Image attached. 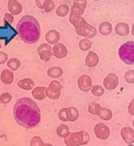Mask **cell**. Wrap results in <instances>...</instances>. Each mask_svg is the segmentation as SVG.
<instances>
[{
  "label": "cell",
  "mask_w": 134,
  "mask_h": 146,
  "mask_svg": "<svg viewBox=\"0 0 134 146\" xmlns=\"http://www.w3.org/2000/svg\"><path fill=\"white\" fill-rule=\"evenodd\" d=\"M8 9L13 15H19L22 13L23 7L18 0H9Z\"/></svg>",
  "instance_id": "obj_12"
},
{
  "label": "cell",
  "mask_w": 134,
  "mask_h": 146,
  "mask_svg": "<svg viewBox=\"0 0 134 146\" xmlns=\"http://www.w3.org/2000/svg\"><path fill=\"white\" fill-rule=\"evenodd\" d=\"M55 4L52 0H46L43 5V9L45 11V12L48 13L55 9Z\"/></svg>",
  "instance_id": "obj_32"
},
{
  "label": "cell",
  "mask_w": 134,
  "mask_h": 146,
  "mask_svg": "<svg viewBox=\"0 0 134 146\" xmlns=\"http://www.w3.org/2000/svg\"><path fill=\"white\" fill-rule=\"evenodd\" d=\"M46 97H48L50 100H57L58 99L60 98L61 95L60 94H55L54 93H51L50 91H48L46 90L45 91Z\"/></svg>",
  "instance_id": "obj_39"
},
{
  "label": "cell",
  "mask_w": 134,
  "mask_h": 146,
  "mask_svg": "<svg viewBox=\"0 0 134 146\" xmlns=\"http://www.w3.org/2000/svg\"><path fill=\"white\" fill-rule=\"evenodd\" d=\"M118 55L126 64H134V41H129L123 44L119 48Z\"/></svg>",
  "instance_id": "obj_4"
},
{
  "label": "cell",
  "mask_w": 134,
  "mask_h": 146,
  "mask_svg": "<svg viewBox=\"0 0 134 146\" xmlns=\"http://www.w3.org/2000/svg\"><path fill=\"white\" fill-rule=\"evenodd\" d=\"M62 89V86L59 81L57 80H52L50 84L48 85V87H46V90L48 91H50L51 93H54L55 94H60L61 91Z\"/></svg>",
  "instance_id": "obj_23"
},
{
  "label": "cell",
  "mask_w": 134,
  "mask_h": 146,
  "mask_svg": "<svg viewBox=\"0 0 134 146\" xmlns=\"http://www.w3.org/2000/svg\"><path fill=\"white\" fill-rule=\"evenodd\" d=\"M12 96L8 92H5L0 95V103L2 104H8L12 101Z\"/></svg>",
  "instance_id": "obj_31"
},
{
  "label": "cell",
  "mask_w": 134,
  "mask_h": 146,
  "mask_svg": "<svg viewBox=\"0 0 134 146\" xmlns=\"http://www.w3.org/2000/svg\"><path fill=\"white\" fill-rule=\"evenodd\" d=\"M45 86H36L31 90V95L37 100H43L46 98Z\"/></svg>",
  "instance_id": "obj_16"
},
{
  "label": "cell",
  "mask_w": 134,
  "mask_h": 146,
  "mask_svg": "<svg viewBox=\"0 0 134 146\" xmlns=\"http://www.w3.org/2000/svg\"><path fill=\"white\" fill-rule=\"evenodd\" d=\"M78 46H79L80 50L82 51H88L92 47V42L90 41V39H82L79 41Z\"/></svg>",
  "instance_id": "obj_27"
},
{
  "label": "cell",
  "mask_w": 134,
  "mask_h": 146,
  "mask_svg": "<svg viewBox=\"0 0 134 146\" xmlns=\"http://www.w3.org/2000/svg\"><path fill=\"white\" fill-rule=\"evenodd\" d=\"M103 86L107 90H113L119 84V77L113 73H110L103 80Z\"/></svg>",
  "instance_id": "obj_6"
},
{
  "label": "cell",
  "mask_w": 134,
  "mask_h": 146,
  "mask_svg": "<svg viewBox=\"0 0 134 146\" xmlns=\"http://www.w3.org/2000/svg\"><path fill=\"white\" fill-rule=\"evenodd\" d=\"M125 80L128 84H134V70H129L124 74Z\"/></svg>",
  "instance_id": "obj_33"
},
{
  "label": "cell",
  "mask_w": 134,
  "mask_h": 146,
  "mask_svg": "<svg viewBox=\"0 0 134 146\" xmlns=\"http://www.w3.org/2000/svg\"><path fill=\"white\" fill-rule=\"evenodd\" d=\"M60 33L56 30H50L45 35V40L49 44H56L60 41Z\"/></svg>",
  "instance_id": "obj_14"
},
{
  "label": "cell",
  "mask_w": 134,
  "mask_h": 146,
  "mask_svg": "<svg viewBox=\"0 0 134 146\" xmlns=\"http://www.w3.org/2000/svg\"><path fill=\"white\" fill-rule=\"evenodd\" d=\"M63 70L61 67H49L47 70V75L51 78H54V79H57L59 78L63 75Z\"/></svg>",
  "instance_id": "obj_20"
},
{
  "label": "cell",
  "mask_w": 134,
  "mask_h": 146,
  "mask_svg": "<svg viewBox=\"0 0 134 146\" xmlns=\"http://www.w3.org/2000/svg\"><path fill=\"white\" fill-rule=\"evenodd\" d=\"M120 135L123 141L128 145L134 143V130L130 127L123 128L120 132Z\"/></svg>",
  "instance_id": "obj_11"
},
{
  "label": "cell",
  "mask_w": 134,
  "mask_h": 146,
  "mask_svg": "<svg viewBox=\"0 0 134 146\" xmlns=\"http://www.w3.org/2000/svg\"><path fill=\"white\" fill-rule=\"evenodd\" d=\"M58 118H59V119L61 121H62L64 122L68 121L67 116V112H66V108H62L59 110V112H58Z\"/></svg>",
  "instance_id": "obj_35"
},
{
  "label": "cell",
  "mask_w": 134,
  "mask_h": 146,
  "mask_svg": "<svg viewBox=\"0 0 134 146\" xmlns=\"http://www.w3.org/2000/svg\"><path fill=\"white\" fill-rule=\"evenodd\" d=\"M6 63H7V67H9V69L12 71H16L19 69V67H21V61L16 58H10Z\"/></svg>",
  "instance_id": "obj_25"
},
{
  "label": "cell",
  "mask_w": 134,
  "mask_h": 146,
  "mask_svg": "<svg viewBox=\"0 0 134 146\" xmlns=\"http://www.w3.org/2000/svg\"><path fill=\"white\" fill-rule=\"evenodd\" d=\"M18 86L24 90H32L35 86V83L30 78H24L18 82Z\"/></svg>",
  "instance_id": "obj_18"
},
{
  "label": "cell",
  "mask_w": 134,
  "mask_h": 146,
  "mask_svg": "<svg viewBox=\"0 0 134 146\" xmlns=\"http://www.w3.org/2000/svg\"><path fill=\"white\" fill-rule=\"evenodd\" d=\"M67 119L69 122H74L79 118V110L74 106H69L66 108Z\"/></svg>",
  "instance_id": "obj_19"
},
{
  "label": "cell",
  "mask_w": 134,
  "mask_h": 146,
  "mask_svg": "<svg viewBox=\"0 0 134 146\" xmlns=\"http://www.w3.org/2000/svg\"><path fill=\"white\" fill-rule=\"evenodd\" d=\"M53 55L56 58L62 59L65 58L67 55V47L61 43H57L52 48Z\"/></svg>",
  "instance_id": "obj_9"
},
{
  "label": "cell",
  "mask_w": 134,
  "mask_h": 146,
  "mask_svg": "<svg viewBox=\"0 0 134 146\" xmlns=\"http://www.w3.org/2000/svg\"><path fill=\"white\" fill-rule=\"evenodd\" d=\"M87 5V0H74V3H73V5L77 6L84 10L86 9Z\"/></svg>",
  "instance_id": "obj_36"
},
{
  "label": "cell",
  "mask_w": 134,
  "mask_h": 146,
  "mask_svg": "<svg viewBox=\"0 0 134 146\" xmlns=\"http://www.w3.org/2000/svg\"><path fill=\"white\" fill-rule=\"evenodd\" d=\"M43 139L40 136H34L30 141V146H43Z\"/></svg>",
  "instance_id": "obj_34"
},
{
  "label": "cell",
  "mask_w": 134,
  "mask_h": 146,
  "mask_svg": "<svg viewBox=\"0 0 134 146\" xmlns=\"http://www.w3.org/2000/svg\"><path fill=\"white\" fill-rule=\"evenodd\" d=\"M17 33L22 41L28 44L37 43L41 36V26L36 18L25 15L19 20L16 26Z\"/></svg>",
  "instance_id": "obj_2"
},
{
  "label": "cell",
  "mask_w": 134,
  "mask_h": 146,
  "mask_svg": "<svg viewBox=\"0 0 134 146\" xmlns=\"http://www.w3.org/2000/svg\"><path fill=\"white\" fill-rule=\"evenodd\" d=\"M39 58L41 60H43L45 62H48L50 60L51 57L53 56L52 50H41L40 52H38Z\"/></svg>",
  "instance_id": "obj_28"
},
{
  "label": "cell",
  "mask_w": 134,
  "mask_h": 146,
  "mask_svg": "<svg viewBox=\"0 0 134 146\" xmlns=\"http://www.w3.org/2000/svg\"><path fill=\"white\" fill-rule=\"evenodd\" d=\"M132 35L134 37V25H133V28H132Z\"/></svg>",
  "instance_id": "obj_45"
},
{
  "label": "cell",
  "mask_w": 134,
  "mask_h": 146,
  "mask_svg": "<svg viewBox=\"0 0 134 146\" xmlns=\"http://www.w3.org/2000/svg\"><path fill=\"white\" fill-rule=\"evenodd\" d=\"M1 47H2V44H0V48H1Z\"/></svg>",
  "instance_id": "obj_47"
},
{
  "label": "cell",
  "mask_w": 134,
  "mask_h": 146,
  "mask_svg": "<svg viewBox=\"0 0 134 146\" xmlns=\"http://www.w3.org/2000/svg\"><path fill=\"white\" fill-rule=\"evenodd\" d=\"M99 56L93 51H90L87 54L85 58V64L87 67H90V68H93L97 66L99 64Z\"/></svg>",
  "instance_id": "obj_13"
},
{
  "label": "cell",
  "mask_w": 134,
  "mask_h": 146,
  "mask_svg": "<svg viewBox=\"0 0 134 146\" xmlns=\"http://www.w3.org/2000/svg\"><path fill=\"white\" fill-rule=\"evenodd\" d=\"M101 107V106L99 103H96V102H91L88 105V112L92 115H97V113H98Z\"/></svg>",
  "instance_id": "obj_29"
},
{
  "label": "cell",
  "mask_w": 134,
  "mask_h": 146,
  "mask_svg": "<svg viewBox=\"0 0 134 146\" xmlns=\"http://www.w3.org/2000/svg\"><path fill=\"white\" fill-rule=\"evenodd\" d=\"M0 105H1V103H0Z\"/></svg>",
  "instance_id": "obj_49"
},
{
  "label": "cell",
  "mask_w": 134,
  "mask_h": 146,
  "mask_svg": "<svg viewBox=\"0 0 134 146\" xmlns=\"http://www.w3.org/2000/svg\"><path fill=\"white\" fill-rule=\"evenodd\" d=\"M43 146H54L53 145H51V144L50 143H45L44 144Z\"/></svg>",
  "instance_id": "obj_44"
},
{
  "label": "cell",
  "mask_w": 134,
  "mask_h": 146,
  "mask_svg": "<svg viewBox=\"0 0 134 146\" xmlns=\"http://www.w3.org/2000/svg\"><path fill=\"white\" fill-rule=\"evenodd\" d=\"M96 137L101 140H106L110 137V130L107 125L103 123H97L93 128Z\"/></svg>",
  "instance_id": "obj_5"
},
{
  "label": "cell",
  "mask_w": 134,
  "mask_h": 146,
  "mask_svg": "<svg viewBox=\"0 0 134 146\" xmlns=\"http://www.w3.org/2000/svg\"><path fill=\"white\" fill-rule=\"evenodd\" d=\"M52 50V48H51L50 44L48 43L41 44V45L38 46V49H37V52H40L41 50Z\"/></svg>",
  "instance_id": "obj_40"
},
{
  "label": "cell",
  "mask_w": 134,
  "mask_h": 146,
  "mask_svg": "<svg viewBox=\"0 0 134 146\" xmlns=\"http://www.w3.org/2000/svg\"><path fill=\"white\" fill-rule=\"evenodd\" d=\"M98 31L102 35H109L112 33L113 25L110 22H103L100 25Z\"/></svg>",
  "instance_id": "obj_21"
},
{
  "label": "cell",
  "mask_w": 134,
  "mask_h": 146,
  "mask_svg": "<svg viewBox=\"0 0 134 146\" xmlns=\"http://www.w3.org/2000/svg\"><path fill=\"white\" fill-rule=\"evenodd\" d=\"M8 61V54L4 51H0V64H4Z\"/></svg>",
  "instance_id": "obj_41"
},
{
  "label": "cell",
  "mask_w": 134,
  "mask_h": 146,
  "mask_svg": "<svg viewBox=\"0 0 134 146\" xmlns=\"http://www.w3.org/2000/svg\"><path fill=\"white\" fill-rule=\"evenodd\" d=\"M46 0H35L36 6L40 9H43V5Z\"/></svg>",
  "instance_id": "obj_43"
},
{
  "label": "cell",
  "mask_w": 134,
  "mask_h": 146,
  "mask_svg": "<svg viewBox=\"0 0 134 146\" xmlns=\"http://www.w3.org/2000/svg\"><path fill=\"white\" fill-rule=\"evenodd\" d=\"M91 94H93V96H103L104 94V88L103 86H101V85H95V86H93L91 89Z\"/></svg>",
  "instance_id": "obj_30"
},
{
  "label": "cell",
  "mask_w": 134,
  "mask_h": 146,
  "mask_svg": "<svg viewBox=\"0 0 134 146\" xmlns=\"http://www.w3.org/2000/svg\"><path fill=\"white\" fill-rule=\"evenodd\" d=\"M77 86L81 91L87 93L92 87V79L90 76L83 74L80 76L77 80Z\"/></svg>",
  "instance_id": "obj_8"
},
{
  "label": "cell",
  "mask_w": 134,
  "mask_h": 146,
  "mask_svg": "<svg viewBox=\"0 0 134 146\" xmlns=\"http://www.w3.org/2000/svg\"><path fill=\"white\" fill-rule=\"evenodd\" d=\"M114 30L117 35L122 36V37L128 35L129 33V25L125 22H120V23L116 25Z\"/></svg>",
  "instance_id": "obj_17"
},
{
  "label": "cell",
  "mask_w": 134,
  "mask_h": 146,
  "mask_svg": "<svg viewBox=\"0 0 134 146\" xmlns=\"http://www.w3.org/2000/svg\"><path fill=\"white\" fill-rule=\"evenodd\" d=\"M85 10L82 9L81 8L75 6V5H72L71 9V14L76 15H79V16H82V15L84 14V12Z\"/></svg>",
  "instance_id": "obj_37"
},
{
  "label": "cell",
  "mask_w": 134,
  "mask_h": 146,
  "mask_svg": "<svg viewBox=\"0 0 134 146\" xmlns=\"http://www.w3.org/2000/svg\"><path fill=\"white\" fill-rule=\"evenodd\" d=\"M76 33L80 36L84 37L87 39L93 38L97 33V30L95 27L91 25L87 24L84 28L80 29H76Z\"/></svg>",
  "instance_id": "obj_7"
},
{
  "label": "cell",
  "mask_w": 134,
  "mask_h": 146,
  "mask_svg": "<svg viewBox=\"0 0 134 146\" xmlns=\"http://www.w3.org/2000/svg\"><path fill=\"white\" fill-rule=\"evenodd\" d=\"M128 113L129 115L134 116V98L129 103V106H128Z\"/></svg>",
  "instance_id": "obj_42"
},
{
  "label": "cell",
  "mask_w": 134,
  "mask_h": 146,
  "mask_svg": "<svg viewBox=\"0 0 134 146\" xmlns=\"http://www.w3.org/2000/svg\"><path fill=\"white\" fill-rule=\"evenodd\" d=\"M97 115H98L99 117H100V119H101L102 120L109 121V120H110L112 119L113 113L110 109L105 107H102V106H101V109H100V110H99L98 113H97Z\"/></svg>",
  "instance_id": "obj_22"
},
{
  "label": "cell",
  "mask_w": 134,
  "mask_h": 146,
  "mask_svg": "<svg viewBox=\"0 0 134 146\" xmlns=\"http://www.w3.org/2000/svg\"><path fill=\"white\" fill-rule=\"evenodd\" d=\"M69 22L75 28V29H82L87 24V21L84 19L83 17L71 14V13H70Z\"/></svg>",
  "instance_id": "obj_10"
},
{
  "label": "cell",
  "mask_w": 134,
  "mask_h": 146,
  "mask_svg": "<svg viewBox=\"0 0 134 146\" xmlns=\"http://www.w3.org/2000/svg\"><path fill=\"white\" fill-rule=\"evenodd\" d=\"M70 12L69 6L66 4H61L56 9V14L59 17H65Z\"/></svg>",
  "instance_id": "obj_26"
},
{
  "label": "cell",
  "mask_w": 134,
  "mask_h": 146,
  "mask_svg": "<svg viewBox=\"0 0 134 146\" xmlns=\"http://www.w3.org/2000/svg\"><path fill=\"white\" fill-rule=\"evenodd\" d=\"M133 126L134 127V119L133 120Z\"/></svg>",
  "instance_id": "obj_46"
},
{
  "label": "cell",
  "mask_w": 134,
  "mask_h": 146,
  "mask_svg": "<svg viewBox=\"0 0 134 146\" xmlns=\"http://www.w3.org/2000/svg\"><path fill=\"white\" fill-rule=\"evenodd\" d=\"M13 115L19 125L27 129L37 126L41 119L40 108L29 97H22L17 100L13 108Z\"/></svg>",
  "instance_id": "obj_1"
},
{
  "label": "cell",
  "mask_w": 134,
  "mask_h": 146,
  "mask_svg": "<svg viewBox=\"0 0 134 146\" xmlns=\"http://www.w3.org/2000/svg\"><path fill=\"white\" fill-rule=\"evenodd\" d=\"M93 1H95L96 2V1H99V0H93Z\"/></svg>",
  "instance_id": "obj_48"
},
{
  "label": "cell",
  "mask_w": 134,
  "mask_h": 146,
  "mask_svg": "<svg viewBox=\"0 0 134 146\" xmlns=\"http://www.w3.org/2000/svg\"><path fill=\"white\" fill-rule=\"evenodd\" d=\"M4 23H9L12 25L14 22V16L11 13H5L4 15V19H3Z\"/></svg>",
  "instance_id": "obj_38"
},
{
  "label": "cell",
  "mask_w": 134,
  "mask_h": 146,
  "mask_svg": "<svg viewBox=\"0 0 134 146\" xmlns=\"http://www.w3.org/2000/svg\"><path fill=\"white\" fill-rule=\"evenodd\" d=\"M0 80L3 84L5 85H10L12 84L14 80V74L13 71L10 69L3 70L0 76Z\"/></svg>",
  "instance_id": "obj_15"
},
{
  "label": "cell",
  "mask_w": 134,
  "mask_h": 146,
  "mask_svg": "<svg viewBox=\"0 0 134 146\" xmlns=\"http://www.w3.org/2000/svg\"><path fill=\"white\" fill-rule=\"evenodd\" d=\"M56 133H57V135L59 137V138L65 139V137L67 136V135L70 133L69 127L67 126V125L61 124L57 128Z\"/></svg>",
  "instance_id": "obj_24"
},
{
  "label": "cell",
  "mask_w": 134,
  "mask_h": 146,
  "mask_svg": "<svg viewBox=\"0 0 134 146\" xmlns=\"http://www.w3.org/2000/svg\"><path fill=\"white\" fill-rule=\"evenodd\" d=\"M66 146H81L85 145L90 142L91 136L86 131L70 132L65 139Z\"/></svg>",
  "instance_id": "obj_3"
}]
</instances>
